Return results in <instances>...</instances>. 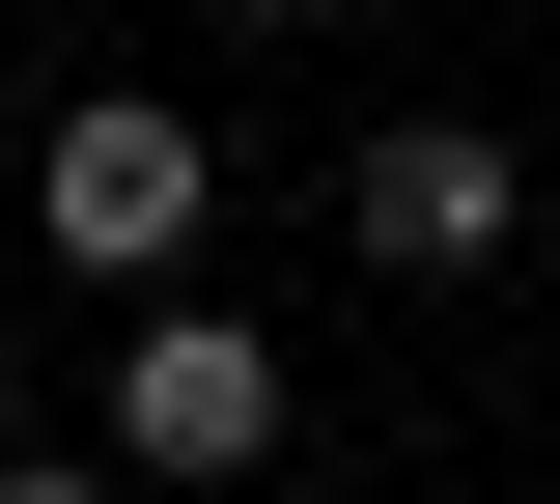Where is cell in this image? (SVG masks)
<instances>
[{
    "instance_id": "cell-3",
    "label": "cell",
    "mask_w": 560,
    "mask_h": 504,
    "mask_svg": "<svg viewBox=\"0 0 560 504\" xmlns=\"http://www.w3.org/2000/svg\"><path fill=\"white\" fill-rule=\"evenodd\" d=\"M337 224H364V281H504L533 253V168H504V113H393L337 168Z\"/></svg>"
},
{
    "instance_id": "cell-1",
    "label": "cell",
    "mask_w": 560,
    "mask_h": 504,
    "mask_svg": "<svg viewBox=\"0 0 560 504\" xmlns=\"http://www.w3.org/2000/svg\"><path fill=\"white\" fill-rule=\"evenodd\" d=\"M197 113H168V84H84L57 141H28V224H57V281H113V308H168V253H197Z\"/></svg>"
},
{
    "instance_id": "cell-5",
    "label": "cell",
    "mask_w": 560,
    "mask_h": 504,
    "mask_svg": "<svg viewBox=\"0 0 560 504\" xmlns=\"http://www.w3.org/2000/svg\"><path fill=\"white\" fill-rule=\"evenodd\" d=\"M253 28H337V0H253Z\"/></svg>"
},
{
    "instance_id": "cell-2",
    "label": "cell",
    "mask_w": 560,
    "mask_h": 504,
    "mask_svg": "<svg viewBox=\"0 0 560 504\" xmlns=\"http://www.w3.org/2000/svg\"><path fill=\"white\" fill-rule=\"evenodd\" d=\"M84 448H113V477H280V337L168 281V308L113 337V421H84Z\"/></svg>"
},
{
    "instance_id": "cell-4",
    "label": "cell",
    "mask_w": 560,
    "mask_h": 504,
    "mask_svg": "<svg viewBox=\"0 0 560 504\" xmlns=\"http://www.w3.org/2000/svg\"><path fill=\"white\" fill-rule=\"evenodd\" d=\"M0 504H140V477H113V448H0Z\"/></svg>"
}]
</instances>
